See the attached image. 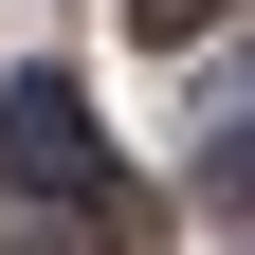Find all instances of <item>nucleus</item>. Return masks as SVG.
<instances>
[{
  "instance_id": "f257e3e1",
  "label": "nucleus",
  "mask_w": 255,
  "mask_h": 255,
  "mask_svg": "<svg viewBox=\"0 0 255 255\" xmlns=\"http://www.w3.org/2000/svg\"><path fill=\"white\" fill-rule=\"evenodd\" d=\"M0 164L37 182V201H91V182H110V128H91V91H73V73H0Z\"/></svg>"
},
{
  "instance_id": "f03ea898",
  "label": "nucleus",
  "mask_w": 255,
  "mask_h": 255,
  "mask_svg": "<svg viewBox=\"0 0 255 255\" xmlns=\"http://www.w3.org/2000/svg\"><path fill=\"white\" fill-rule=\"evenodd\" d=\"M201 182H219V201L255 219V91H237V128H219V146H201Z\"/></svg>"
},
{
  "instance_id": "7ed1b4c3",
  "label": "nucleus",
  "mask_w": 255,
  "mask_h": 255,
  "mask_svg": "<svg viewBox=\"0 0 255 255\" xmlns=\"http://www.w3.org/2000/svg\"><path fill=\"white\" fill-rule=\"evenodd\" d=\"M201 18H237V0H128V37H201Z\"/></svg>"
}]
</instances>
